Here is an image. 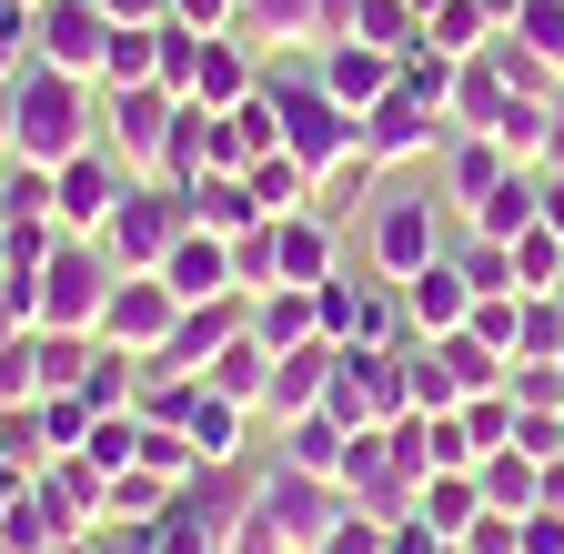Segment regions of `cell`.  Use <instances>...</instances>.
Listing matches in <instances>:
<instances>
[{"label": "cell", "instance_id": "obj_16", "mask_svg": "<svg viewBox=\"0 0 564 554\" xmlns=\"http://www.w3.org/2000/svg\"><path fill=\"white\" fill-rule=\"evenodd\" d=\"M403 313L423 333H464L474 323V283H464V262H423L413 283H403Z\"/></svg>", "mask_w": 564, "mask_h": 554}, {"label": "cell", "instance_id": "obj_19", "mask_svg": "<svg viewBox=\"0 0 564 554\" xmlns=\"http://www.w3.org/2000/svg\"><path fill=\"white\" fill-rule=\"evenodd\" d=\"M41 484L70 504V524H82V534H91V524H111V474H101L91 454H51V464H41Z\"/></svg>", "mask_w": 564, "mask_h": 554}, {"label": "cell", "instance_id": "obj_20", "mask_svg": "<svg viewBox=\"0 0 564 554\" xmlns=\"http://www.w3.org/2000/svg\"><path fill=\"white\" fill-rule=\"evenodd\" d=\"M343 454H352V434L333 424V413H293L272 464H293V474H333V484H343Z\"/></svg>", "mask_w": 564, "mask_h": 554}, {"label": "cell", "instance_id": "obj_10", "mask_svg": "<svg viewBox=\"0 0 564 554\" xmlns=\"http://www.w3.org/2000/svg\"><path fill=\"white\" fill-rule=\"evenodd\" d=\"M262 91V51L242 41V31H212L202 51H192V101L202 111H232V101H252Z\"/></svg>", "mask_w": 564, "mask_h": 554}, {"label": "cell", "instance_id": "obj_14", "mask_svg": "<svg viewBox=\"0 0 564 554\" xmlns=\"http://www.w3.org/2000/svg\"><path fill=\"white\" fill-rule=\"evenodd\" d=\"M272 283H293V293L333 283V232H323V213H282L272 222Z\"/></svg>", "mask_w": 564, "mask_h": 554}, {"label": "cell", "instance_id": "obj_25", "mask_svg": "<svg viewBox=\"0 0 564 554\" xmlns=\"http://www.w3.org/2000/svg\"><path fill=\"white\" fill-rule=\"evenodd\" d=\"M61 242H70V232H61L51 213H11V222H0V262H11L21 283H31V272H41V262H51Z\"/></svg>", "mask_w": 564, "mask_h": 554}, {"label": "cell", "instance_id": "obj_21", "mask_svg": "<svg viewBox=\"0 0 564 554\" xmlns=\"http://www.w3.org/2000/svg\"><path fill=\"white\" fill-rule=\"evenodd\" d=\"M82 393H91V413H131V403H141V354H121V343H101V333H91Z\"/></svg>", "mask_w": 564, "mask_h": 554}, {"label": "cell", "instance_id": "obj_37", "mask_svg": "<svg viewBox=\"0 0 564 554\" xmlns=\"http://www.w3.org/2000/svg\"><path fill=\"white\" fill-rule=\"evenodd\" d=\"M0 283H11V262H0Z\"/></svg>", "mask_w": 564, "mask_h": 554}, {"label": "cell", "instance_id": "obj_32", "mask_svg": "<svg viewBox=\"0 0 564 554\" xmlns=\"http://www.w3.org/2000/svg\"><path fill=\"white\" fill-rule=\"evenodd\" d=\"M494 182H505V142H464V152H454V192H464V202H484Z\"/></svg>", "mask_w": 564, "mask_h": 554}, {"label": "cell", "instance_id": "obj_7", "mask_svg": "<svg viewBox=\"0 0 564 554\" xmlns=\"http://www.w3.org/2000/svg\"><path fill=\"white\" fill-rule=\"evenodd\" d=\"M182 323V293L162 283V272H121L111 303H101V343H121V354H162Z\"/></svg>", "mask_w": 564, "mask_h": 554}, {"label": "cell", "instance_id": "obj_11", "mask_svg": "<svg viewBox=\"0 0 564 554\" xmlns=\"http://www.w3.org/2000/svg\"><path fill=\"white\" fill-rule=\"evenodd\" d=\"M434 131H444V111L393 82V91L364 111V152H373V162H413V152H434Z\"/></svg>", "mask_w": 564, "mask_h": 554}, {"label": "cell", "instance_id": "obj_8", "mask_svg": "<svg viewBox=\"0 0 564 554\" xmlns=\"http://www.w3.org/2000/svg\"><path fill=\"white\" fill-rule=\"evenodd\" d=\"M333 363H343V343H333V333L293 343V354H272V393H262V413H272V424H293V413H323Z\"/></svg>", "mask_w": 564, "mask_h": 554}, {"label": "cell", "instance_id": "obj_22", "mask_svg": "<svg viewBox=\"0 0 564 554\" xmlns=\"http://www.w3.org/2000/svg\"><path fill=\"white\" fill-rule=\"evenodd\" d=\"M252 333L272 343V354H293V343H313V333H323V313H313V293H293V283H272V293L252 303Z\"/></svg>", "mask_w": 564, "mask_h": 554}, {"label": "cell", "instance_id": "obj_35", "mask_svg": "<svg viewBox=\"0 0 564 554\" xmlns=\"http://www.w3.org/2000/svg\"><path fill=\"white\" fill-rule=\"evenodd\" d=\"M11 131H21V82H0V152H11Z\"/></svg>", "mask_w": 564, "mask_h": 554}, {"label": "cell", "instance_id": "obj_27", "mask_svg": "<svg viewBox=\"0 0 564 554\" xmlns=\"http://www.w3.org/2000/svg\"><path fill=\"white\" fill-rule=\"evenodd\" d=\"M162 504H172V474H152V464L111 474V524H162ZM91 534H101V524H91Z\"/></svg>", "mask_w": 564, "mask_h": 554}, {"label": "cell", "instance_id": "obj_6", "mask_svg": "<svg viewBox=\"0 0 564 554\" xmlns=\"http://www.w3.org/2000/svg\"><path fill=\"white\" fill-rule=\"evenodd\" d=\"M131 182H141V172H131V162H121L111 142L70 152V162L51 172V222H61V232H101V222H111V202H121Z\"/></svg>", "mask_w": 564, "mask_h": 554}, {"label": "cell", "instance_id": "obj_3", "mask_svg": "<svg viewBox=\"0 0 564 554\" xmlns=\"http://www.w3.org/2000/svg\"><path fill=\"white\" fill-rule=\"evenodd\" d=\"M182 232H192L182 192H172V182H131V192L111 202V222H101L91 242H101V252H111L121 272H162V252H172Z\"/></svg>", "mask_w": 564, "mask_h": 554}, {"label": "cell", "instance_id": "obj_33", "mask_svg": "<svg viewBox=\"0 0 564 554\" xmlns=\"http://www.w3.org/2000/svg\"><path fill=\"white\" fill-rule=\"evenodd\" d=\"M172 21L212 41V31H232V21H242V0H172Z\"/></svg>", "mask_w": 564, "mask_h": 554}, {"label": "cell", "instance_id": "obj_12", "mask_svg": "<svg viewBox=\"0 0 564 554\" xmlns=\"http://www.w3.org/2000/svg\"><path fill=\"white\" fill-rule=\"evenodd\" d=\"M373 262H383V283H413L423 262H444L434 252V202H383L373 213Z\"/></svg>", "mask_w": 564, "mask_h": 554}, {"label": "cell", "instance_id": "obj_24", "mask_svg": "<svg viewBox=\"0 0 564 554\" xmlns=\"http://www.w3.org/2000/svg\"><path fill=\"white\" fill-rule=\"evenodd\" d=\"M242 182H252V202H262V222H282V213H303V192H313V172H303L293 152H262V162H252Z\"/></svg>", "mask_w": 564, "mask_h": 554}, {"label": "cell", "instance_id": "obj_23", "mask_svg": "<svg viewBox=\"0 0 564 554\" xmlns=\"http://www.w3.org/2000/svg\"><path fill=\"white\" fill-rule=\"evenodd\" d=\"M162 72V21H121L111 31V61H101V91H131Z\"/></svg>", "mask_w": 564, "mask_h": 554}, {"label": "cell", "instance_id": "obj_36", "mask_svg": "<svg viewBox=\"0 0 564 554\" xmlns=\"http://www.w3.org/2000/svg\"><path fill=\"white\" fill-rule=\"evenodd\" d=\"M21 484H31V464H0V514H11V495H21Z\"/></svg>", "mask_w": 564, "mask_h": 554}, {"label": "cell", "instance_id": "obj_2", "mask_svg": "<svg viewBox=\"0 0 564 554\" xmlns=\"http://www.w3.org/2000/svg\"><path fill=\"white\" fill-rule=\"evenodd\" d=\"M111 283H121V262H111L91 232H70V242L31 272V293H41V333H101Z\"/></svg>", "mask_w": 564, "mask_h": 554}, {"label": "cell", "instance_id": "obj_17", "mask_svg": "<svg viewBox=\"0 0 564 554\" xmlns=\"http://www.w3.org/2000/svg\"><path fill=\"white\" fill-rule=\"evenodd\" d=\"M182 213H192L202 232H223V242H242V232L262 222V202H252V182H242V172H202V182L182 192Z\"/></svg>", "mask_w": 564, "mask_h": 554}, {"label": "cell", "instance_id": "obj_4", "mask_svg": "<svg viewBox=\"0 0 564 554\" xmlns=\"http://www.w3.org/2000/svg\"><path fill=\"white\" fill-rule=\"evenodd\" d=\"M172 131H182V101L162 82H131V91H101V142L141 172V182H162L172 162Z\"/></svg>", "mask_w": 564, "mask_h": 554}, {"label": "cell", "instance_id": "obj_26", "mask_svg": "<svg viewBox=\"0 0 564 554\" xmlns=\"http://www.w3.org/2000/svg\"><path fill=\"white\" fill-rule=\"evenodd\" d=\"M31 413H41V454H82V444H91V424H101L91 393H41Z\"/></svg>", "mask_w": 564, "mask_h": 554}, {"label": "cell", "instance_id": "obj_29", "mask_svg": "<svg viewBox=\"0 0 564 554\" xmlns=\"http://www.w3.org/2000/svg\"><path fill=\"white\" fill-rule=\"evenodd\" d=\"M554 272H564V232L554 222L514 232V293H554Z\"/></svg>", "mask_w": 564, "mask_h": 554}, {"label": "cell", "instance_id": "obj_15", "mask_svg": "<svg viewBox=\"0 0 564 554\" xmlns=\"http://www.w3.org/2000/svg\"><path fill=\"white\" fill-rule=\"evenodd\" d=\"M70 534H82V524H70V504L51 495L41 474L11 495V514H0V544H11V554H51V544H70Z\"/></svg>", "mask_w": 564, "mask_h": 554}, {"label": "cell", "instance_id": "obj_13", "mask_svg": "<svg viewBox=\"0 0 564 554\" xmlns=\"http://www.w3.org/2000/svg\"><path fill=\"white\" fill-rule=\"evenodd\" d=\"M162 283H172L182 303H223V293H242V283H232V242L192 222V232H182V242L162 252Z\"/></svg>", "mask_w": 564, "mask_h": 554}, {"label": "cell", "instance_id": "obj_28", "mask_svg": "<svg viewBox=\"0 0 564 554\" xmlns=\"http://www.w3.org/2000/svg\"><path fill=\"white\" fill-rule=\"evenodd\" d=\"M232 31H242L252 51H262V41H272V51H282V41H313V0H242Z\"/></svg>", "mask_w": 564, "mask_h": 554}, {"label": "cell", "instance_id": "obj_1", "mask_svg": "<svg viewBox=\"0 0 564 554\" xmlns=\"http://www.w3.org/2000/svg\"><path fill=\"white\" fill-rule=\"evenodd\" d=\"M91 142H101V82L31 61V72H21V131H11V152L41 162V172H61L70 152H91Z\"/></svg>", "mask_w": 564, "mask_h": 554}, {"label": "cell", "instance_id": "obj_31", "mask_svg": "<svg viewBox=\"0 0 564 554\" xmlns=\"http://www.w3.org/2000/svg\"><path fill=\"white\" fill-rule=\"evenodd\" d=\"M101 474H131L141 464V413H101V424H91V444H82Z\"/></svg>", "mask_w": 564, "mask_h": 554}, {"label": "cell", "instance_id": "obj_9", "mask_svg": "<svg viewBox=\"0 0 564 554\" xmlns=\"http://www.w3.org/2000/svg\"><path fill=\"white\" fill-rule=\"evenodd\" d=\"M313 82L343 101V111H373L393 82H403V61L393 51H373V41H323V61H313Z\"/></svg>", "mask_w": 564, "mask_h": 554}, {"label": "cell", "instance_id": "obj_30", "mask_svg": "<svg viewBox=\"0 0 564 554\" xmlns=\"http://www.w3.org/2000/svg\"><path fill=\"white\" fill-rule=\"evenodd\" d=\"M0 403H41V333H0Z\"/></svg>", "mask_w": 564, "mask_h": 554}, {"label": "cell", "instance_id": "obj_34", "mask_svg": "<svg viewBox=\"0 0 564 554\" xmlns=\"http://www.w3.org/2000/svg\"><path fill=\"white\" fill-rule=\"evenodd\" d=\"M111 21H172V0H101Z\"/></svg>", "mask_w": 564, "mask_h": 554}, {"label": "cell", "instance_id": "obj_5", "mask_svg": "<svg viewBox=\"0 0 564 554\" xmlns=\"http://www.w3.org/2000/svg\"><path fill=\"white\" fill-rule=\"evenodd\" d=\"M111 11L101 0H31V61H51V72H82L101 82V61H111Z\"/></svg>", "mask_w": 564, "mask_h": 554}, {"label": "cell", "instance_id": "obj_18", "mask_svg": "<svg viewBox=\"0 0 564 554\" xmlns=\"http://www.w3.org/2000/svg\"><path fill=\"white\" fill-rule=\"evenodd\" d=\"M202 383H212V393H232V403H252V413H262V393H272V343H262V333H232V343H223V354H212V363H202Z\"/></svg>", "mask_w": 564, "mask_h": 554}]
</instances>
